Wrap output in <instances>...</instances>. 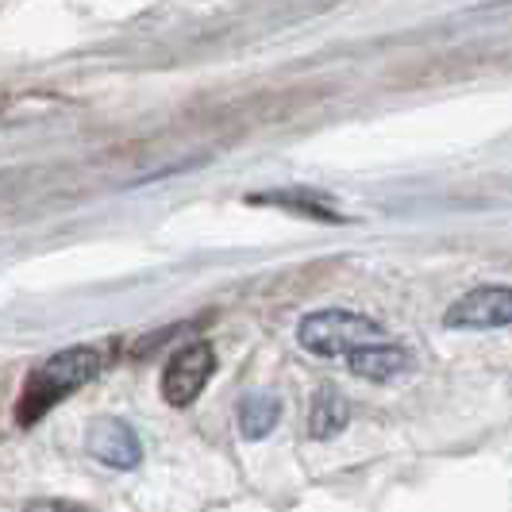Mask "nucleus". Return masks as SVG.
<instances>
[{
  "instance_id": "20e7f679",
  "label": "nucleus",
  "mask_w": 512,
  "mask_h": 512,
  "mask_svg": "<svg viewBox=\"0 0 512 512\" xmlns=\"http://www.w3.org/2000/svg\"><path fill=\"white\" fill-rule=\"evenodd\" d=\"M212 370H216V355H212L208 343H189V347H181L178 355L166 362V370H162V382H158L162 401L174 405V409L193 405V401L201 397V389L208 385V378H212Z\"/></svg>"
},
{
  "instance_id": "0eeeda50",
  "label": "nucleus",
  "mask_w": 512,
  "mask_h": 512,
  "mask_svg": "<svg viewBox=\"0 0 512 512\" xmlns=\"http://www.w3.org/2000/svg\"><path fill=\"white\" fill-rule=\"evenodd\" d=\"M347 420H351V401L343 397V389L320 385L312 393V409H308V436L332 439L347 428Z\"/></svg>"
},
{
  "instance_id": "6e6552de",
  "label": "nucleus",
  "mask_w": 512,
  "mask_h": 512,
  "mask_svg": "<svg viewBox=\"0 0 512 512\" xmlns=\"http://www.w3.org/2000/svg\"><path fill=\"white\" fill-rule=\"evenodd\" d=\"M247 201H251V205L285 208V212H293V216H308V220H320V224H347V216H343V212H335L332 205H324L320 197H312V193H301V189H274V193H251Z\"/></svg>"
},
{
  "instance_id": "7ed1b4c3",
  "label": "nucleus",
  "mask_w": 512,
  "mask_h": 512,
  "mask_svg": "<svg viewBox=\"0 0 512 512\" xmlns=\"http://www.w3.org/2000/svg\"><path fill=\"white\" fill-rule=\"evenodd\" d=\"M443 324L455 332H493L512 324V285H478L462 293L443 312Z\"/></svg>"
},
{
  "instance_id": "9d476101",
  "label": "nucleus",
  "mask_w": 512,
  "mask_h": 512,
  "mask_svg": "<svg viewBox=\"0 0 512 512\" xmlns=\"http://www.w3.org/2000/svg\"><path fill=\"white\" fill-rule=\"evenodd\" d=\"M24 512H93V509L74 505V501H54V497H43V501H27Z\"/></svg>"
},
{
  "instance_id": "39448f33",
  "label": "nucleus",
  "mask_w": 512,
  "mask_h": 512,
  "mask_svg": "<svg viewBox=\"0 0 512 512\" xmlns=\"http://www.w3.org/2000/svg\"><path fill=\"white\" fill-rule=\"evenodd\" d=\"M85 451L101 466H112V470H135L143 459V447H139V436L131 432V424L112 420V416H101V420L89 424Z\"/></svg>"
},
{
  "instance_id": "423d86ee",
  "label": "nucleus",
  "mask_w": 512,
  "mask_h": 512,
  "mask_svg": "<svg viewBox=\"0 0 512 512\" xmlns=\"http://www.w3.org/2000/svg\"><path fill=\"white\" fill-rule=\"evenodd\" d=\"M347 366L366 382H393L412 370V355L397 343H370V347H359L355 355H347Z\"/></svg>"
},
{
  "instance_id": "1a4fd4ad",
  "label": "nucleus",
  "mask_w": 512,
  "mask_h": 512,
  "mask_svg": "<svg viewBox=\"0 0 512 512\" xmlns=\"http://www.w3.org/2000/svg\"><path fill=\"white\" fill-rule=\"evenodd\" d=\"M282 420V401L274 393H247L235 409V424L243 439H266Z\"/></svg>"
},
{
  "instance_id": "f257e3e1",
  "label": "nucleus",
  "mask_w": 512,
  "mask_h": 512,
  "mask_svg": "<svg viewBox=\"0 0 512 512\" xmlns=\"http://www.w3.org/2000/svg\"><path fill=\"white\" fill-rule=\"evenodd\" d=\"M101 351L97 347H66L51 355L47 362H39L31 374H27L24 389H20V401H16V424L31 428L39 424L47 412L66 401L74 389H81L85 382H93L101 374Z\"/></svg>"
},
{
  "instance_id": "f03ea898",
  "label": "nucleus",
  "mask_w": 512,
  "mask_h": 512,
  "mask_svg": "<svg viewBox=\"0 0 512 512\" xmlns=\"http://www.w3.org/2000/svg\"><path fill=\"white\" fill-rule=\"evenodd\" d=\"M382 324L351 308H320L297 324V343L320 359H347L359 347L382 343Z\"/></svg>"
}]
</instances>
